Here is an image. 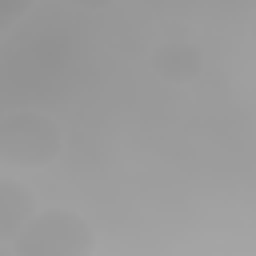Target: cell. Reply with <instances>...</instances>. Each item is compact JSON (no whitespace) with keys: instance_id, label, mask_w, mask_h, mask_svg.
Wrapping results in <instances>:
<instances>
[{"instance_id":"2","label":"cell","mask_w":256,"mask_h":256,"mask_svg":"<svg viewBox=\"0 0 256 256\" xmlns=\"http://www.w3.org/2000/svg\"><path fill=\"white\" fill-rule=\"evenodd\" d=\"M64 152V128L48 112L16 108L0 116V160L16 168H48Z\"/></svg>"},{"instance_id":"1","label":"cell","mask_w":256,"mask_h":256,"mask_svg":"<svg viewBox=\"0 0 256 256\" xmlns=\"http://www.w3.org/2000/svg\"><path fill=\"white\" fill-rule=\"evenodd\" d=\"M8 248L20 256H88L96 248V236L88 220L68 208H36Z\"/></svg>"},{"instance_id":"5","label":"cell","mask_w":256,"mask_h":256,"mask_svg":"<svg viewBox=\"0 0 256 256\" xmlns=\"http://www.w3.org/2000/svg\"><path fill=\"white\" fill-rule=\"evenodd\" d=\"M28 8H32V0H0V32L16 28L28 16Z\"/></svg>"},{"instance_id":"4","label":"cell","mask_w":256,"mask_h":256,"mask_svg":"<svg viewBox=\"0 0 256 256\" xmlns=\"http://www.w3.org/2000/svg\"><path fill=\"white\" fill-rule=\"evenodd\" d=\"M32 212H36L32 192H28L20 180L0 176V244H12V236L28 224Z\"/></svg>"},{"instance_id":"3","label":"cell","mask_w":256,"mask_h":256,"mask_svg":"<svg viewBox=\"0 0 256 256\" xmlns=\"http://www.w3.org/2000/svg\"><path fill=\"white\" fill-rule=\"evenodd\" d=\"M152 68H156V76H164L172 84H192L204 68V56L192 40H164L152 52Z\"/></svg>"},{"instance_id":"6","label":"cell","mask_w":256,"mask_h":256,"mask_svg":"<svg viewBox=\"0 0 256 256\" xmlns=\"http://www.w3.org/2000/svg\"><path fill=\"white\" fill-rule=\"evenodd\" d=\"M72 4H80V8H108L112 0H72Z\"/></svg>"}]
</instances>
